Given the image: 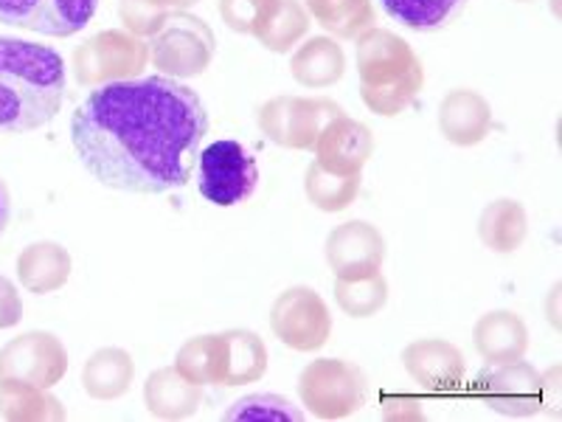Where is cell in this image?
Returning <instances> with one entry per match:
<instances>
[{
  "label": "cell",
  "instance_id": "obj_1",
  "mask_svg": "<svg viewBox=\"0 0 562 422\" xmlns=\"http://www.w3.org/2000/svg\"><path fill=\"white\" fill-rule=\"evenodd\" d=\"M205 135L198 90L164 74L93 88L70 119L79 164L108 189L133 195L183 189Z\"/></svg>",
  "mask_w": 562,
  "mask_h": 422
},
{
  "label": "cell",
  "instance_id": "obj_2",
  "mask_svg": "<svg viewBox=\"0 0 562 422\" xmlns=\"http://www.w3.org/2000/svg\"><path fill=\"white\" fill-rule=\"evenodd\" d=\"M65 59L54 48L0 34V133H32L57 119Z\"/></svg>",
  "mask_w": 562,
  "mask_h": 422
},
{
  "label": "cell",
  "instance_id": "obj_3",
  "mask_svg": "<svg viewBox=\"0 0 562 422\" xmlns=\"http://www.w3.org/2000/svg\"><path fill=\"white\" fill-rule=\"evenodd\" d=\"M360 99L374 115L405 113L425 88V68L400 34L371 26L358 37Z\"/></svg>",
  "mask_w": 562,
  "mask_h": 422
},
{
  "label": "cell",
  "instance_id": "obj_4",
  "mask_svg": "<svg viewBox=\"0 0 562 422\" xmlns=\"http://www.w3.org/2000/svg\"><path fill=\"white\" fill-rule=\"evenodd\" d=\"M369 378L358 364L344 358H315L299 375V397L307 414L318 420H346L366 406Z\"/></svg>",
  "mask_w": 562,
  "mask_h": 422
},
{
  "label": "cell",
  "instance_id": "obj_5",
  "mask_svg": "<svg viewBox=\"0 0 562 422\" xmlns=\"http://www.w3.org/2000/svg\"><path fill=\"white\" fill-rule=\"evenodd\" d=\"M149 63V43L127 29H104L77 45L70 57L74 77L82 88H102L110 82L138 79Z\"/></svg>",
  "mask_w": 562,
  "mask_h": 422
},
{
  "label": "cell",
  "instance_id": "obj_6",
  "mask_svg": "<svg viewBox=\"0 0 562 422\" xmlns=\"http://www.w3.org/2000/svg\"><path fill=\"white\" fill-rule=\"evenodd\" d=\"M214 54H217V37L198 14H169L160 32L149 37V59L164 77H200L209 70Z\"/></svg>",
  "mask_w": 562,
  "mask_h": 422
},
{
  "label": "cell",
  "instance_id": "obj_7",
  "mask_svg": "<svg viewBox=\"0 0 562 422\" xmlns=\"http://www.w3.org/2000/svg\"><path fill=\"white\" fill-rule=\"evenodd\" d=\"M198 189L211 206L231 209L248 200L259 184V167L245 144L234 138H220L200 149Z\"/></svg>",
  "mask_w": 562,
  "mask_h": 422
},
{
  "label": "cell",
  "instance_id": "obj_8",
  "mask_svg": "<svg viewBox=\"0 0 562 422\" xmlns=\"http://www.w3.org/2000/svg\"><path fill=\"white\" fill-rule=\"evenodd\" d=\"M344 113L326 97H276L259 108V130L284 149H313L329 119Z\"/></svg>",
  "mask_w": 562,
  "mask_h": 422
},
{
  "label": "cell",
  "instance_id": "obj_9",
  "mask_svg": "<svg viewBox=\"0 0 562 422\" xmlns=\"http://www.w3.org/2000/svg\"><path fill=\"white\" fill-rule=\"evenodd\" d=\"M270 330L293 352H318L329 344L333 315L326 301L307 285H293L276 296L270 308Z\"/></svg>",
  "mask_w": 562,
  "mask_h": 422
},
{
  "label": "cell",
  "instance_id": "obj_10",
  "mask_svg": "<svg viewBox=\"0 0 562 422\" xmlns=\"http://www.w3.org/2000/svg\"><path fill=\"white\" fill-rule=\"evenodd\" d=\"M475 395L486 409L512 420H526L543 411L540 371L524 358L509 364H486V369L475 378Z\"/></svg>",
  "mask_w": 562,
  "mask_h": 422
},
{
  "label": "cell",
  "instance_id": "obj_11",
  "mask_svg": "<svg viewBox=\"0 0 562 422\" xmlns=\"http://www.w3.org/2000/svg\"><path fill=\"white\" fill-rule=\"evenodd\" d=\"M68 375V349L54 333H23L0 349V380L54 389Z\"/></svg>",
  "mask_w": 562,
  "mask_h": 422
},
{
  "label": "cell",
  "instance_id": "obj_12",
  "mask_svg": "<svg viewBox=\"0 0 562 422\" xmlns=\"http://www.w3.org/2000/svg\"><path fill=\"white\" fill-rule=\"evenodd\" d=\"M97 9L99 0H0V23L45 37H74Z\"/></svg>",
  "mask_w": 562,
  "mask_h": 422
},
{
  "label": "cell",
  "instance_id": "obj_13",
  "mask_svg": "<svg viewBox=\"0 0 562 422\" xmlns=\"http://www.w3.org/2000/svg\"><path fill=\"white\" fill-rule=\"evenodd\" d=\"M324 256L335 279H363L380 274L385 263L383 231L366 220H349L329 231Z\"/></svg>",
  "mask_w": 562,
  "mask_h": 422
},
{
  "label": "cell",
  "instance_id": "obj_14",
  "mask_svg": "<svg viewBox=\"0 0 562 422\" xmlns=\"http://www.w3.org/2000/svg\"><path fill=\"white\" fill-rule=\"evenodd\" d=\"M403 366L428 395H453L467 378L464 352L445 338L411 341L403 349Z\"/></svg>",
  "mask_w": 562,
  "mask_h": 422
},
{
  "label": "cell",
  "instance_id": "obj_15",
  "mask_svg": "<svg viewBox=\"0 0 562 422\" xmlns=\"http://www.w3.org/2000/svg\"><path fill=\"white\" fill-rule=\"evenodd\" d=\"M313 153L326 173L346 175V178L363 175V167L374 153V135H371L369 124L340 113L324 124Z\"/></svg>",
  "mask_w": 562,
  "mask_h": 422
},
{
  "label": "cell",
  "instance_id": "obj_16",
  "mask_svg": "<svg viewBox=\"0 0 562 422\" xmlns=\"http://www.w3.org/2000/svg\"><path fill=\"white\" fill-rule=\"evenodd\" d=\"M439 130L453 147H479L492 130L490 102L479 90H450L439 104Z\"/></svg>",
  "mask_w": 562,
  "mask_h": 422
},
{
  "label": "cell",
  "instance_id": "obj_17",
  "mask_svg": "<svg viewBox=\"0 0 562 422\" xmlns=\"http://www.w3.org/2000/svg\"><path fill=\"white\" fill-rule=\"evenodd\" d=\"M473 346L484 364L520 360L529 352V326L512 310H490L475 321Z\"/></svg>",
  "mask_w": 562,
  "mask_h": 422
},
{
  "label": "cell",
  "instance_id": "obj_18",
  "mask_svg": "<svg viewBox=\"0 0 562 422\" xmlns=\"http://www.w3.org/2000/svg\"><path fill=\"white\" fill-rule=\"evenodd\" d=\"M144 406L155 420H189L203 406V386L186 380L175 366H164L144 384Z\"/></svg>",
  "mask_w": 562,
  "mask_h": 422
},
{
  "label": "cell",
  "instance_id": "obj_19",
  "mask_svg": "<svg viewBox=\"0 0 562 422\" xmlns=\"http://www.w3.org/2000/svg\"><path fill=\"white\" fill-rule=\"evenodd\" d=\"M220 386H248L268 375L270 355L262 335L254 330H225L220 333Z\"/></svg>",
  "mask_w": 562,
  "mask_h": 422
},
{
  "label": "cell",
  "instance_id": "obj_20",
  "mask_svg": "<svg viewBox=\"0 0 562 422\" xmlns=\"http://www.w3.org/2000/svg\"><path fill=\"white\" fill-rule=\"evenodd\" d=\"M290 74L301 88H333L346 74V52L335 37H310L290 59Z\"/></svg>",
  "mask_w": 562,
  "mask_h": 422
},
{
  "label": "cell",
  "instance_id": "obj_21",
  "mask_svg": "<svg viewBox=\"0 0 562 422\" xmlns=\"http://www.w3.org/2000/svg\"><path fill=\"white\" fill-rule=\"evenodd\" d=\"M70 270H74L70 254L52 240L32 243L18 256V279L29 293H57L59 288L68 285Z\"/></svg>",
  "mask_w": 562,
  "mask_h": 422
},
{
  "label": "cell",
  "instance_id": "obj_22",
  "mask_svg": "<svg viewBox=\"0 0 562 422\" xmlns=\"http://www.w3.org/2000/svg\"><path fill=\"white\" fill-rule=\"evenodd\" d=\"M307 32L310 14L299 0H265L250 37L259 40V45L268 52L288 54L293 52V45L307 37Z\"/></svg>",
  "mask_w": 562,
  "mask_h": 422
},
{
  "label": "cell",
  "instance_id": "obj_23",
  "mask_svg": "<svg viewBox=\"0 0 562 422\" xmlns=\"http://www.w3.org/2000/svg\"><path fill=\"white\" fill-rule=\"evenodd\" d=\"M135 380V360L122 346H102L85 360L82 389L93 400H119L130 391Z\"/></svg>",
  "mask_w": 562,
  "mask_h": 422
},
{
  "label": "cell",
  "instance_id": "obj_24",
  "mask_svg": "<svg viewBox=\"0 0 562 422\" xmlns=\"http://www.w3.org/2000/svg\"><path fill=\"white\" fill-rule=\"evenodd\" d=\"M479 237L492 254H515L529 237V214L524 203L512 198L486 203L479 218Z\"/></svg>",
  "mask_w": 562,
  "mask_h": 422
},
{
  "label": "cell",
  "instance_id": "obj_25",
  "mask_svg": "<svg viewBox=\"0 0 562 422\" xmlns=\"http://www.w3.org/2000/svg\"><path fill=\"white\" fill-rule=\"evenodd\" d=\"M0 417L9 422H59L65 420V406L48 389L0 380Z\"/></svg>",
  "mask_w": 562,
  "mask_h": 422
},
{
  "label": "cell",
  "instance_id": "obj_26",
  "mask_svg": "<svg viewBox=\"0 0 562 422\" xmlns=\"http://www.w3.org/2000/svg\"><path fill=\"white\" fill-rule=\"evenodd\" d=\"M307 14L335 40H358L378 18L371 0H307Z\"/></svg>",
  "mask_w": 562,
  "mask_h": 422
},
{
  "label": "cell",
  "instance_id": "obj_27",
  "mask_svg": "<svg viewBox=\"0 0 562 422\" xmlns=\"http://www.w3.org/2000/svg\"><path fill=\"white\" fill-rule=\"evenodd\" d=\"M467 0H383L391 20L419 34L439 32L459 18Z\"/></svg>",
  "mask_w": 562,
  "mask_h": 422
},
{
  "label": "cell",
  "instance_id": "obj_28",
  "mask_svg": "<svg viewBox=\"0 0 562 422\" xmlns=\"http://www.w3.org/2000/svg\"><path fill=\"white\" fill-rule=\"evenodd\" d=\"M360 175H335L326 173L318 160H313L307 167V175H304V195H307L310 203L318 211H326V214H338V211L349 209L360 195Z\"/></svg>",
  "mask_w": 562,
  "mask_h": 422
},
{
  "label": "cell",
  "instance_id": "obj_29",
  "mask_svg": "<svg viewBox=\"0 0 562 422\" xmlns=\"http://www.w3.org/2000/svg\"><path fill=\"white\" fill-rule=\"evenodd\" d=\"M335 301L349 319H371L389 304V279L383 270L363 279H335Z\"/></svg>",
  "mask_w": 562,
  "mask_h": 422
},
{
  "label": "cell",
  "instance_id": "obj_30",
  "mask_svg": "<svg viewBox=\"0 0 562 422\" xmlns=\"http://www.w3.org/2000/svg\"><path fill=\"white\" fill-rule=\"evenodd\" d=\"M220 355H223L220 333L194 335V338H189L180 346L172 366L192 384L220 386Z\"/></svg>",
  "mask_w": 562,
  "mask_h": 422
},
{
  "label": "cell",
  "instance_id": "obj_31",
  "mask_svg": "<svg viewBox=\"0 0 562 422\" xmlns=\"http://www.w3.org/2000/svg\"><path fill=\"white\" fill-rule=\"evenodd\" d=\"M200 0H119V18L135 37H153L167 23L169 14L186 12Z\"/></svg>",
  "mask_w": 562,
  "mask_h": 422
},
{
  "label": "cell",
  "instance_id": "obj_32",
  "mask_svg": "<svg viewBox=\"0 0 562 422\" xmlns=\"http://www.w3.org/2000/svg\"><path fill=\"white\" fill-rule=\"evenodd\" d=\"M223 420L228 422H301L304 420V411L295 409L288 397L281 395H248L239 397L237 403L231 406L223 414Z\"/></svg>",
  "mask_w": 562,
  "mask_h": 422
},
{
  "label": "cell",
  "instance_id": "obj_33",
  "mask_svg": "<svg viewBox=\"0 0 562 422\" xmlns=\"http://www.w3.org/2000/svg\"><path fill=\"white\" fill-rule=\"evenodd\" d=\"M265 0H217V12L225 26L237 34H250L256 18L262 12Z\"/></svg>",
  "mask_w": 562,
  "mask_h": 422
},
{
  "label": "cell",
  "instance_id": "obj_34",
  "mask_svg": "<svg viewBox=\"0 0 562 422\" xmlns=\"http://www.w3.org/2000/svg\"><path fill=\"white\" fill-rule=\"evenodd\" d=\"M380 411H383L385 420H391V422L425 420V411H422L419 397L405 395V391H389V395L380 397Z\"/></svg>",
  "mask_w": 562,
  "mask_h": 422
},
{
  "label": "cell",
  "instance_id": "obj_35",
  "mask_svg": "<svg viewBox=\"0 0 562 422\" xmlns=\"http://www.w3.org/2000/svg\"><path fill=\"white\" fill-rule=\"evenodd\" d=\"M23 319V299H20L14 281L0 276V330L18 326Z\"/></svg>",
  "mask_w": 562,
  "mask_h": 422
},
{
  "label": "cell",
  "instance_id": "obj_36",
  "mask_svg": "<svg viewBox=\"0 0 562 422\" xmlns=\"http://www.w3.org/2000/svg\"><path fill=\"white\" fill-rule=\"evenodd\" d=\"M562 369L560 366H551L549 371H540V395H543V411H551V414H560L562 403V389H560Z\"/></svg>",
  "mask_w": 562,
  "mask_h": 422
},
{
  "label": "cell",
  "instance_id": "obj_37",
  "mask_svg": "<svg viewBox=\"0 0 562 422\" xmlns=\"http://www.w3.org/2000/svg\"><path fill=\"white\" fill-rule=\"evenodd\" d=\"M9 218H12V198H9V186L0 178V234L7 231Z\"/></svg>",
  "mask_w": 562,
  "mask_h": 422
},
{
  "label": "cell",
  "instance_id": "obj_38",
  "mask_svg": "<svg viewBox=\"0 0 562 422\" xmlns=\"http://www.w3.org/2000/svg\"><path fill=\"white\" fill-rule=\"evenodd\" d=\"M560 290H562V285H554V288H551V296H549V319L554 326H560V319H557V296H560Z\"/></svg>",
  "mask_w": 562,
  "mask_h": 422
},
{
  "label": "cell",
  "instance_id": "obj_39",
  "mask_svg": "<svg viewBox=\"0 0 562 422\" xmlns=\"http://www.w3.org/2000/svg\"><path fill=\"white\" fill-rule=\"evenodd\" d=\"M515 3H535V0H515Z\"/></svg>",
  "mask_w": 562,
  "mask_h": 422
}]
</instances>
